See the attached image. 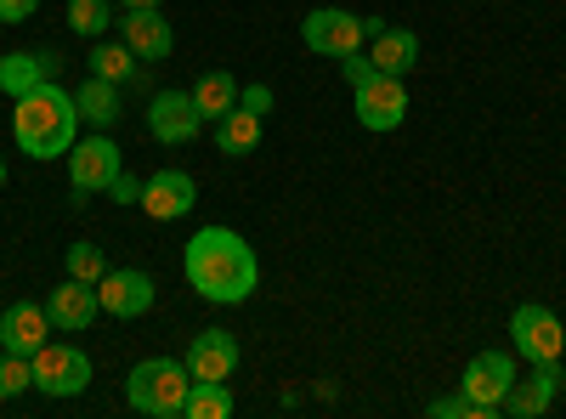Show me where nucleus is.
<instances>
[{
	"mask_svg": "<svg viewBox=\"0 0 566 419\" xmlns=\"http://www.w3.org/2000/svg\"><path fill=\"white\" fill-rule=\"evenodd\" d=\"M181 272L210 306H244L261 284V261L232 227H199L181 250Z\"/></svg>",
	"mask_w": 566,
	"mask_h": 419,
	"instance_id": "nucleus-1",
	"label": "nucleus"
},
{
	"mask_svg": "<svg viewBox=\"0 0 566 419\" xmlns=\"http://www.w3.org/2000/svg\"><path fill=\"white\" fill-rule=\"evenodd\" d=\"M12 136L29 159H57L80 143V108H74V91H63L57 80L34 85L29 97H18L12 108Z\"/></svg>",
	"mask_w": 566,
	"mask_h": 419,
	"instance_id": "nucleus-2",
	"label": "nucleus"
},
{
	"mask_svg": "<svg viewBox=\"0 0 566 419\" xmlns=\"http://www.w3.org/2000/svg\"><path fill=\"white\" fill-rule=\"evenodd\" d=\"M187 386H193L187 363H176V357H148V363L130 368L125 402H130L136 413H148V419H176V413L187 408Z\"/></svg>",
	"mask_w": 566,
	"mask_h": 419,
	"instance_id": "nucleus-3",
	"label": "nucleus"
},
{
	"mask_svg": "<svg viewBox=\"0 0 566 419\" xmlns=\"http://www.w3.org/2000/svg\"><path fill=\"white\" fill-rule=\"evenodd\" d=\"M380 29H386V18H357L346 7H317V12L301 18V40L317 57H352V52H363V40H374Z\"/></svg>",
	"mask_w": 566,
	"mask_h": 419,
	"instance_id": "nucleus-4",
	"label": "nucleus"
},
{
	"mask_svg": "<svg viewBox=\"0 0 566 419\" xmlns=\"http://www.w3.org/2000/svg\"><path fill=\"white\" fill-rule=\"evenodd\" d=\"M125 170V154L108 130H91L85 143L69 148V181H74V193H108L114 188V176Z\"/></svg>",
	"mask_w": 566,
	"mask_h": 419,
	"instance_id": "nucleus-5",
	"label": "nucleus"
},
{
	"mask_svg": "<svg viewBox=\"0 0 566 419\" xmlns=\"http://www.w3.org/2000/svg\"><path fill=\"white\" fill-rule=\"evenodd\" d=\"M352 108H357V125L374 130V136H386L408 119V85L397 74H374L352 91Z\"/></svg>",
	"mask_w": 566,
	"mask_h": 419,
	"instance_id": "nucleus-6",
	"label": "nucleus"
},
{
	"mask_svg": "<svg viewBox=\"0 0 566 419\" xmlns=\"http://www.w3.org/2000/svg\"><path fill=\"white\" fill-rule=\"evenodd\" d=\"M29 363H34V391H45V397H80L91 386V357L80 346H52L45 341Z\"/></svg>",
	"mask_w": 566,
	"mask_h": 419,
	"instance_id": "nucleus-7",
	"label": "nucleus"
},
{
	"mask_svg": "<svg viewBox=\"0 0 566 419\" xmlns=\"http://www.w3.org/2000/svg\"><path fill=\"white\" fill-rule=\"evenodd\" d=\"M510 346H515V357H527V363H549V357H560L566 329H560V317L549 306L527 301V306H515V317H510Z\"/></svg>",
	"mask_w": 566,
	"mask_h": 419,
	"instance_id": "nucleus-8",
	"label": "nucleus"
},
{
	"mask_svg": "<svg viewBox=\"0 0 566 419\" xmlns=\"http://www.w3.org/2000/svg\"><path fill=\"white\" fill-rule=\"evenodd\" d=\"M510 386H515V363H510V352H476V357L464 363V397L476 402V408H488V419H499Z\"/></svg>",
	"mask_w": 566,
	"mask_h": 419,
	"instance_id": "nucleus-9",
	"label": "nucleus"
},
{
	"mask_svg": "<svg viewBox=\"0 0 566 419\" xmlns=\"http://www.w3.org/2000/svg\"><path fill=\"white\" fill-rule=\"evenodd\" d=\"M199 125H205V114L193 103V91H159V97L148 103V130H154V143H165V148L193 143Z\"/></svg>",
	"mask_w": 566,
	"mask_h": 419,
	"instance_id": "nucleus-10",
	"label": "nucleus"
},
{
	"mask_svg": "<svg viewBox=\"0 0 566 419\" xmlns=\"http://www.w3.org/2000/svg\"><path fill=\"white\" fill-rule=\"evenodd\" d=\"M52 312H45V301H12L7 312H0V352H18V357H34L45 341H52Z\"/></svg>",
	"mask_w": 566,
	"mask_h": 419,
	"instance_id": "nucleus-11",
	"label": "nucleus"
},
{
	"mask_svg": "<svg viewBox=\"0 0 566 419\" xmlns=\"http://www.w3.org/2000/svg\"><path fill=\"white\" fill-rule=\"evenodd\" d=\"M119 40L130 45L142 63H165L176 52V29H170V18L159 7H130L119 18Z\"/></svg>",
	"mask_w": 566,
	"mask_h": 419,
	"instance_id": "nucleus-12",
	"label": "nucleus"
},
{
	"mask_svg": "<svg viewBox=\"0 0 566 419\" xmlns=\"http://www.w3.org/2000/svg\"><path fill=\"white\" fill-rule=\"evenodd\" d=\"M154 295H159V284L136 266H108L103 284H97V301H103L108 317H142L154 306Z\"/></svg>",
	"mask_w": 566,
	"mask_h": 419,
	"instance_id": "nucleus-13",
	"label": "nucleus"
},
{
	"mask_svg": "<svg viewBox=\"0 0 566 419\" xmlns=\"http://www.w3.org/2000/svg\"><path fill=\"white\" fill-rule=\"evenodd\" d=\"M193 205H199V188L187 170H154L142 181V210H148V221H181Z\"/></svg>",
	"mask_w": 566,
	"mask_h": 419,
	"instance_id": "nucleus-14",
	"label": "nucleus"
},
{
	"mask_svg": "<svg viewBox=\"0 0 566 419\" xmlns=\"http://www.w3.org/2000/svg\"><path fill=\"white\" fill-rule=\"evenodd\" d=\"M45 312H52V323L63 335H80V329H91L97 323V312H103V301H97V284H80V277H63V284L45 295Z\"/></svg>",
	"mask_w": 566,
	"mask_h": 419,
	"instance_id": "nucleus-15",
	"label": "nucleus"
},
{
	"mask_svg": "<svg viewBox=\"0 0 566 419\" xmlns=\"http://www.w3.org/2000/svg\"><path fill=\"white\" fill-rule=\"evenodd\" d=\"M187 375L193 380H232L239 375V341L227 329H199L193 352H187Z\"/></svg>",
	"mask_w": 566,
	"mask_h": 419,
	"instance_id": "nucleus-16",
	"label": "nucleus"
},
{
	"mask_svg": "<svg viewBox=\"0 0 566 419\" xmlns=\"http://www.w3.org/2000/svg\"><path fill=\"white\" fill-rule=\"evenodd\" d=\"M560 357H549V363H533V375L522 380L515 375V386H510V397H504V408L515 413V419H538L544 408H549V397L560 391Z\"/></svg>",
	"mask_w": 566,
	"mask_h": 419,
	"instance_id": "nucleus-17",
	"label": "nucleus"
},
{
	"mask_svg": "<svg viewBox=\"0 0 566 419\" xmlns=\"http://www.w3.org/2000/svg\"><path fill=\"white\" fill-rule=\"evenodd\" d=\"M63 74V57H52V52H7L0 57V91L18 103V97H29L34 85H45V80H57Z\"/></svg>",
	"mask_w": 566,
	"mask_h": 419,
	"instance_id": "nucleus-18",
	"label": "nucleus"
},
{
	"mask_svg": "<svg viewBox=\"0 0 566 419\" xmlns=\"http://www.w3.org/2000/svg\"><path fill=\"white\" fill-rule=\"evenodd\" d=\"M74 108H80V125H91V130H114L119 125V85L114 80H97L91 74L80 91H74Z\"/></svg>",
	"mask_w": 566,
	"mask_h": 419,
	"instance_id": "nucleus-19",
	"label": "nucleus"
},
{
	"mask_svg": "<svg viewBox=\"0 0 566 419\" xmlns=\"http://www.w3.org/2000/svg\"><path fill=\"white\" fill-rule=\"evenodd\" d=\"M368 57H374V69H380V74H397V80H402L408 69H419V34L386 23L380 34H374V52H368Z\"/></svg>",
	"mask_w": 566,
	"mask_h": 419,
	"instance_id": "nucleus-20",
	"label": "nucleus"
},
{
	"mask_svg": "<svg viewBox=\"0 0 566 419\" xmlns=\"http://www.w3.org/2000/svg\"><path fill=\"white\" fill-rule=\"evenodd\" d=\"M193 103H199L205 125L227 119L232 108H239V80H232L227 69H210V74H199V80H193Z\"/></svg>",
	"mask_w": 566,
	"mask_h": 419,
	"instance_id": "nucleus-21",
	"label": "nucleus"
},
{
	"mask_svg": "<svg viewBox=\"0 0 566 419\" xmlns=\"http://www.w3.org/2000/svg\"><path fill=\"white\" fill-rule=\"evenodd\" d=\"M261 125H266V119H261V114H250V108L239 103L227 119H216V148H221V154H232V159L255 154V148H261Z\"/></svg>",
	"mask_w": 566,
	"mask_h": 419,
	"instance_id": "nucleus-22",
	"label": "nucleus"
},
{
	"mask_svg": "<svg viewBox=\"0 0 566 419\" xmlns=\"http://www.w3.org/2000/svg\"><path fill=\"white\" fill-rule=\"evenodd\" d=\"M85 63H91V74H97V80L130 85V80H136V63H142V57L130 52L125 40H108V34H103V40H91V57H85Z\"/></svg>",
	"mask_w": 566,
	"mask_h": 419,
	"instance_id": "nucleus-23",
	"label": "nucleus"
},
{
	"mask_svg": "<svg viewBox=\"0 0 566 419\" xmlns=\"http://www.w3.org/2000/svg\"><path fill=\"white\" fill-rule=\"evenodd\" d=\"M232 408H239V402H232V386L227 380H193V386H187V419H232Z\"/></svg>",
	"mask_w": 566,
	"mask_h": 419,
	"instance_id": "nucleus-24",
	"label": "nucleus"
},
{
	"mask_svg": "<svg viewBox=\"0 0 566 419\" xmlns=\"http://www.w3.org/2000/svg\"><path fill=\"white\" fill-rule=\"evenodd\" d=\"M114 23V7L108 0H69V29L85 34V40H103Z\"/></svg>",
	"mask_w": 566,
	"mask_h": 419,
	"instance_id": "nucleus-25",
	"label": "nucleus"
},
{
	"mask_svg": "<svg viewBox=\"0 0 566 419\" xmlns=\"http://www.w3.org/2000/svg\"><path fill=\"white\" fill-rule=\"evenodd\" d=\"M34 386V363L18 357V352H0V402H12Z\"/></svg>",
	"mask_w": 566,
	"mask_h": 419,
	"instance_id": "nucleus-26",
	"label": "nucleus"
},
{
	"mask_svg": "<svg viewBox=\"0 0 566 419\" xmlns=\"http://www.w3.org/2000/svg\"><path fill=\"white\" fill-rule=\"evenodd\" d=\"M103 272H108V261H103L97 244H69V277H80V284H103Z\"/></svg>",
	"mask_w": 566,
	"mask_h": 419,
	"instance_id": "nucleus-27",
	"label": "nucleus"
},
{
	"mask_svg": "<svg viewBox=\"0 0 566 419\" xmlns=\"http://www.w3.org/2000/svg\"><path fill=\"white\" fill-rule=\"evenodd\" d=\"M424 413H431V419H488V408H476L464 391H459V397H437Z\"/></svg>",
	"mask_w": 566,
	"mask_h": 419,
	"instance_id": "nucleus-28",
	"label": "nucleus"
},
{
	"mask_svg": "<svg viewBox=\"0 0 566 419\" xmlns=\"http://www.w3.org/2000/svg\"><path fill=\"white\" fill-rule=\"evenodd\" d=\"M239 103H244L250 114L266 119V114H272V85H244V91H239Z\"/></svg>",
	"mask_w": 566,
	"mask_h": 419,
	"instance_id": "nucleus-29",
	"label": "nucleus"
},
{
	"mask_svg": "<svg viewBox=\"0 0 566 419\" xmlns=\"http://www.w3.org/2000/svg\"><path fill=\"white\" fill-rule=\"evenodd\" d=\"M340 69H346V80H352V91L363 85V80H374L380 69H374V57H363V52H352V57H340Z\"/></svg>",
	"mask_w": 566,
	"mask_h": 419,
	"instance_id": "nucleus-30",
	"label": "nucleus"
},
{
	"mask_svg": "<svg viewBox=\"0 0 566 419\" xmlns=\"http://www.w3.org/2000/svg\"><path fill=\"white\" fill-rule=\"evenodd\" d=\"M108 199H114V205H142V181L119 170V176H114V188H108Z\"/></svg>",
	"mask_w": 566,
	"mask_h": 419,
	"instance_id": "nucleus-31",
	"label": "nucleus"
},
{
	"mask_svg": "<svg viewBox=\"0 0 566 419\" xmlns=\"http://www.w3.org/2000/svg\"><path fill=\"white\" fill-rule=\"evenodd\" d=\"M34 7L40 0H0V23H23V18H34Z\"/></svg>",
	"mask_w": 566,
	"mask_h": 419,
	"instance_id": "nucleus-32",
	"label": "nucleus"
},
{
	"mask_svg": "<svg viewBox=\"0 0 566 419\" xmlns=\"http://www.w3.org/2000/svg\"><path fill=\"white\" fill-rule=\"evenodd\" d=\"M119 7L130 12V7H165V0H119Z\"/></svg>",
	"mask_w": 566,
	"mask_h": 419,
	"instance_id": "nucleus-33",
	"label": "nucleus"
},
{
	"mask_svg": "<svg viewBox=\"0 0 566 419\" xmlns=\"http://www.w3.org/2000/svg\"><path fill=\"white\" fill-rule=\"evenodd\" d=\"M0 188H7V159H0Z\"/></svg>",
	"mask_w": 566,
	"mask_h": 419,
	"instance_id": "nucleus-34",
	"label": "nucleus"
}]
</instances>
